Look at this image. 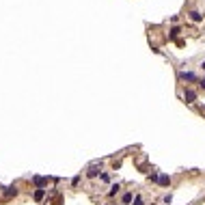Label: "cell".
<instances>
[{
	"label": "cell",
	"instance_id": "cell-1",
	"mask_svg": "<svg viewBox=\"0 0 205 205\" xmlns=\"http://www.w3.org/2000/svg\"><path fill=\"white\" fill-rule=\"evenodd\" d=\"M33 184H35L37 188H43L45 184H48V179H45V177H39V175H35V177H33Z\"/></svg>",
	"mask_w": 205,
	"mask_h": 205
},
{
	"label": "cell",
	"instance_id": "cell-9",
	"mask_svg": "<svg viewBox=\"0 0 205 205\" xmlns=\"http://www.w3.org/2000/svg\"><path fill=\"white\" fill-rule=\"evenodd\" d=\"M179 33H181V30H179V28L175 26V28H171V33H169V37H171V39H177V35H179Z\"/></svg>",
	"mask_w": 205,
	"mask_h": 205
},
{
	"label": "cell",
	"instance_id": "cell-12",
	"mask_svg": "<svg viewBox=\"0 0 205 205\" xmlns=\"http://www.w3.org/2000/svg\"><path fill=\"white\" fill-rule=\"evenodd\" d=\"M132 203H134V205H143V199H141V196H134Z\"/></svg>",
	"mask_w": 205,
	"mask_h": 205
},
{
	"label": "cell",
	"instance_id": "cell-2",
	"mask_svg": "<svg viewBox=\"0 0 205 205\" xmlns=\"http://www.w3.org/2000/svg\"><path fill=\"white\" fill-rule=\"evenodd\" d=\"M184 99L192 104V102L196 99V93H194V91H190V89H186V93H184Z\"/></svg>",
	"mask_w": 205,
	"mask_h": 205
},
{
	"label": "cell",
	"instance_id": "cell-14",
	"mask_svg": "<svg viewBox=\"0 0 205 205\" xmlns=\"http://www.w3.org/2000/svg\"><path fill=\"white\" fill-rule=\"evenodd\" d=\"M201 86H203V89H205V80H203V82H201Z\"/></svg>",
	"mask_w": 205,
	"mask_h": 205
},
{
	"label": "cell",
	"instance_id": "cell-15",
	"mask_svg": "<svg viewBox=\"0 0 205 205\" xmlns=\"http://www.w3.org/2000/svg\"><path fill=\"white\" fill-rule=\"evenodd\" d=\"M203 69H205V63H203Z\"/></svg>",
	"mask_w": 205,
	"mask_h": 205
},
{
	"label": "cell",
	"instance_id": "cell-11",
	"mask_svg": "<svg viewBox=\"0 0 205 205\" xmlns=\"http://www.w3.org/2000/svg\"><path fill=\"white\" fill-rule=\"evenodd\" d=\"M117 192H119V184H115V186H112V188H110V192H108V194H110V196H115V194H117Z\"/></svg>",
	"mask_w": 205,
	"mask_h": 205
},
{
	"label": "cell",
	"instance_id": "cell-7",
	"mask_svg": "<svg viewBox=\"0 0 205 205\" xmlns=\"http://www.w3.org/2000/svg\"><path fill=\"white\" fill-rule=\"evenodd\" d=\"M190 19H192V22H196V24H199V22H203V15H201L199 11H192V13H190Z\"/></svg>",
	"mask_w": 205,
	"mask_h": 205
},
{
	"label": "cell",
	"instance_id": "cell-6",
	"mask_svg": "<svg viewBox=\"0 0 205 205\" xmlns=\"http://www.w3.org/2000/svg\"><path fill=\"white\" fill-rule=\"evenodd\" d=\"M158 184H160V186H169V184H171V177H169V175H160Z\"/></svg>",
	"mask_w": 205,
	"mask_h": 205
},
{
	"label": "cell",
	"instance_id": "cell-3",
	"mask_svg": "<svg viewBox=\"0 0 205 205\" xmlns=\"http://www.w3.org/2000/svg\"><path fill=\"white\" fill-rule=\"evenodd\" d=\"M179 78H184V80H188V82H194V80H196V76H194V74H190V71H181V74H179Z\"/></svg>",
	"mask_w": 205,
	"mask_h": 205
},
{
	"label": "cell",
	"instance_id": "cell-10",
	"mask_svg": "<svg viewBox=\"0 0 205 205\" xmlns=\"http://www.w3.org/2000/svg\"><path fill=\"white\" fill-rule=\"evenodd\" d=\"M132 201H134V196H132L130 192H125V194H123V203L127 205V203H132Z\"/></svg>",
	"mask_w": 205,
	"mask_h": 205
},
{
	"label": "cell",
	"instance_id": "cell-13",
	"mask_svg": "<svg viewBox=\"0 0 205 205\" xmlns=\"http://www.w3.org/2000/svg\"><path fill=\"white\" fill-rule=\"evenodd\" d=\"M99 177H102V181H108V179H110V175H108V173H102Z\"/></svg>",
	"mask_w": 205,
	"mask_h": 205
},
{
	"label": "cell",
	"instance_id": "cell-4",
	"mask_svg": "<svg viewBox=\"0 0 205 205\" xmlns=\"http://www.w3.org/2000/svg\"><path fill=\"white\" fill-rule=\"evenodd\" d=\"M15 194H17V188H15V186H9V188L5 190V196H7V199H11V196H15Z\"/></svg>",
	"mask_w": 205,
	"mask_h": 205
},
{
	"label": "cell",
	"instance_id": "cell-8",
	"mask_svg": "<svg viewBox=\"0 0 205 205\" xmlns=\"http://www.w3.org/2000/svg\"><path fill=\"white\" fill-rule=\"evenodd\" d=\"M43 196H45V190H43V188H37V190H35V201H41Z\"/></svg>",
	"mask_w": 205,
	"mask_h": 205
},
{
	"label": "cell",
	"instance_id": "cell-5",
	"mask_svg": "<svg viewBox=\"0 0 205 205\" xmlns=\"http://www.w3.org/2000/svg\"><path fill=\"white\" fill-rule=\"evenodd\" d=\"M97 175H99V166H91L86 171V177H97Z\"/></svg>",
	"mask_w": 205,
	"mask_h": 205
}]
</instances>
